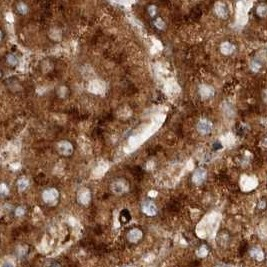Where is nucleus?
Returning a JSON list of instances; mask_svg holds the SVG:
<instances>
[{
    "mask_svg": "<svg viewBox=\"0 0 267 267\" xmlns=\"http://www.w3.org/2000/svg\"><path fill=\"white\" fill-rule=\"evenodd\" d=\"M78 200L82 204L89 203V201H90V191L88 189H82L78 194Z\"/></svg>",
    "mask_w": 267,
    "mask_h": 267,
    "instance_id": "obj_9",
    "label": "nucleus"
},
{
    "mask_svg": "<svg viewBox=\"0 0 267 267\" xmlns=\"http://www.w3.org/2000/svg\"><path fill=\"white\" fill-rule=\"evenodd\" d=\"M130 219H131L130 212L127 209H123L122 211L120 212V215H119V220H120V222L122 224H126L130 221Z\"/></svg>",
    "mask_w": 267,
    "mask_h": 267,
    "instance_id": "obj_11",
    "label": "nucleus"
},
{
    "mask_svg": "<svg viewBox=\"0 0 267 267\" xmlns=\"http://www.w3.org/2000/svg\"><path fill=\"white\" fill-rule=\"evenodd\" d=\"M148 12L151 16H154L155 13H156V7H155V6H149Z\"/></svg>",
    "mask_w": 267,
    "mask_h": 267,
    "instance_id": "obj_22",
    "label": "nucleus"
},
{
    "mask_svg": "<svg viewBox=\"0 0 267 267\" xmlns=\"http://www.w3.org/2000/svg\"><path fill=\"white\" fill-rule=\"evenodd\" d=\"M220 49H221L222 53L225 54V55H228V54H231L233 52L234 46L231 43H229V42H224L221 45V47H220Z\"/></svg>",
    "mask_w": 267,
    "mask_h": 267,
    "instance_id": "obj_12",
    "label": "nucleus"
},
{
    "mask_svg": "<svg viewBox=\"0 0 267 267\" xmlns=\"http://www.w3.org/2000/svg\"><path fill=\"white\" fill-rule=\"evenodd\" d=\"M28 185H29V181H28L26 178H21V179H19L17 182L18 189H19L20 191H24V190L28 187Z\"/></svg>",
    "mask_w": 267,
    "mask_h": 267,
    "instance_id": "obj_14",
    "label": "nucleus"
},
{
    "mask_svg": "<svg viewBox=\"0 0 267 267\" xmlns=\"http://www.w3.org/2000/svg\"><path fill=\"white\" fill-rule=\"evenodd\" d=\"M111 189L115 194H122L128 189V183L123 179H117L112 183Z\"/></svg>",
    "mask_w": 267,
    "mask_h": 267,
    "instance_id": "obj_2",
    "label": "nucleus"
},
{
    "mask_svg": "<svg viewBox=\"0 0 267 267\" xmlns=\"http://www.w3.org/2000/svg\"><path fill=\"white\" fill-rule=\"evenodd\" d=\"M17 11L20 14H26L28 12V6L24 2H19L17 4Z\"/></svg>",
    "mask_w": 267,
    "mask_h": 267,
    "instance_id": "obj_15",
    "label": "nucleus"
},
{
    "mask_svg": "<svg viewBox=\"0 0 267 267\" xmlns=\"http://www.w3.org/2000/svg\"><path fill=\"white\" fill-rule=\"evenodd\" d=\"M25 213V209L23 207H18L15 211V215L16 216H22L23 214Z\"/></svg>",
    "mask_w": 267,
    "mask_h": 267,
    "instance_id": "obj_19",
    "label": "nucleus"
},
{
    "mask_svg": "<svg viewBox=\"0 0 267 267\" xmlns=\"http://www.w3.org/2000/svg\"><path fill=\"white\" fill-rule=\"evenodd\" d=\"M215 13L221 18L227 17V15H228L227 6L224 3H217L215 5Z\"/></svg>",
    "mask_w": 267,
    "mask_h": 267,
    "instance_id": "obj_7",
    "label": "nucleus"
},
{
    "mask_svg": "<svg viewBox=\"0 0 267 267\" xmlns=\"http://www.w3.org/2000/svg\"><path fill=\"white\" fill-rule=\"evenodd\" d=\"M199 93L203 98H209V97H212L214 94V89L210 86L207 85H202L200 86L199 88Z\"/></svg>",
    "mask_w": 267,
    "mask_h": 267,
    "instance_id": "obj_8",
    "label": "nucleus"
},
{
    "mask_svg": "<svg viewBox=\"0 0 267 267\" xmlns=\"http://www.w3.org/2000/svg\"><path fill=\"white\" fill-rule=\"evenodd\" d=\"M141 236H142V232H141L140 230L133 229L128 233V240L131 242H136L140 239Z\"/></svg>",
    "mask_w": 267,
    "mask_h": 267,
    "instance_id": "obj_10",
    "label": "nucleus"
},
{
    "mask_svg": "<svg viewBox=\"0 0 267 267\" xmlns=\"http://www.w3.org/2000/svg\"><path fill=\"white\" fill-rule=\"evenodd\" d=\"M42 198L46 203H53L58 198V191L55 188H48L43 192Z\"/></svg>",
    "mask_w": 267,
    "mask_h": 267,
    "instance_id": "obj_3",
    "label": "nucleus"
},
{
    "mask_svg": "<svg viewBox=\"0 0 267 267\" xmlns=\"http://www.w3.org/2000/svg\"><path fill=\"white\" fill-rule=\"evenodd\" d=\"M206 170L203 168H197L194 171L193 175H192V182L196 185H200L204 182V180L206 179Z\"/></svg>",
    "mask_w": 267,
    "mask_h": 267,
    "instance_id": "obj_5",
    "label": "nucleus"
},
{
    "mask_svg": "<svg viewBox=\"0 0 267 267\" xmlns=\"http://www.w3.org/2000/svg\"><path fill=\"white\" fill-rule=\"evenodd\" d=\"M142 210L145 214H147V215H149V216L155 215L157 212L156 205H155L152 201H149V200H147V201H145L144 203H143Z\"/></svg>",
    "mask_w": 267,
    "mask_h": 267,
    "instance_id": "obj_6",
    "label": "nucleus"
},
{
    "mask_svg": "<svg viewBox=\"0 0 267 267\" xmlns=\"http://www.w3.org/2000/svg\"><path fill=\"white\" fill-rule=\"evenodd\" d=\"M8 192H9V190H8V188H6L5 184H4V183H2V185H1V194L4 196V195H6V194H8Z\"/></svg>",
    "mask_w": 267,
    "mask_h": 267,
    "instance_id": "obj_20",
    "label": "nucleus"
},
{
    "mask_svg": "<svg viewBox=\"0 0 267 267\" xmlns=\"http://www.w3.org/2000/svg\"><path fill=\"white\" fill-rule=\"evenodd\" d=\"M257 14L261 17H264V16L267 15V6L266 5H260L259 7L257 8Z\"/></svg>",
    "mask_w": 267,
    "mask_h": 267,
    "instance_id": "obj_17",
    "label": "nucleus"
},
{
    "mask_svg": "<svg viewBox=\"0 0 267 267\" xmlns=\"http://www.w3.org/2000/svg\"><path fill=\"white\" fill-rule=\"evenodd\" d=\"M154 26L156 28H158L159 30H162V29H164L165 28V23H164V21H163L162 19H161L160 17H157L156 19L154 20Z\"/></svg>",
    "mask_w": 267,
    "mask_h": 267,
    "instance_id": "obj_16",
    "label": "nucleus"
},
{
    "mask_svg": "<svg viewBox=\"0 0 267 267\" xmlns=\"http://www.w3.org/2000/svg\"><path fill=\"white\" fill-rule=\"evenodd\" d=\"M58 153L64 156H69L73 152V145L71 142L67 140H62L60 142L57 143V146H56Z\"/></svg>",
    "mask_w": 267,
    "mask_h": 267,
    "instance_id": "obj_1",
    "label": "nucleus"
},
{
    "mask_svg": "<svg viewBox=\"0 0 267 267\" xmlns=\"http://www.w3.org/2000/svg\"><path fill=\"white\" fill-rule=\"evenodd\" d=\"M197 130L200 134H208L212 130V123L207 119H201L197 123Z\"/></svg>",
    "mask_w": 267,
    "mask_h": 267,
    "instance_id": "obj_4",
    "label": "nucleus"
},
{
    "mask_svg": "<svg viewBox=\"0 0 267 267\" xmlns=\"http://www.w3.org/2000/svg\"><path fill=\"white\" fill-rule=\"evenodd\" d=\"M1 267H14V266H13V264L10 263V262H6V263H4Z\"/></svg>",
    "mask_w": 267,
    "mask_h": 267,
    "instance_id": "obj_23",
    "label": "nucleus"
},
{
    "mask_svg": "<svg viewBox=\"0 0 267 267\" xmlns=\"http://www.w3.org/2000/svg\"><path fill=\"white\" fill-rule=\"evenodd\" d=\"M6 61H7V63L11 66H16L19 63L18 58L16 57L15 55H13V54H8V55L6 56Z\"/></svg>",
    "mask_w": 267,
    "mask_h": 267,
    "instance_id": "obj_13",
    "label": "nucleus"
},
{
    "mask_svg": "<svg viewBox=\"0 0 267 267\" xmlns=\"http://www.w3.org/2000/svg\"><path fill=\"white\" fill-rule=\"evenodd\" d=\"M206 254H207V250H206L205 247H201L199 249V251H198V255L202 256V257H203V256H205Z\"/></svg>",
    "mask_w": 267,
    "mask_h": 267,
    "instance_id": "obj_21",
    "label": "nucleus"
},
{
    "mask_svg": "<svg viewBox=\"0 0 267 267\" xmlns=\"http://www.w3.org/2000/svg\"><path fill=\"white\" fill-rule=\"evenodd\" d=\"M251 255L253 256V257H255L256 259H262V258H263V253H262L260 250H257V249H254L253 251L251 252Z\"/></svg>",
    "mask_w": 267,
    "mask_h": 267,
    "instance_id": "obj_18",
    "label": "nucleus"
}]
</instances>
